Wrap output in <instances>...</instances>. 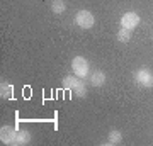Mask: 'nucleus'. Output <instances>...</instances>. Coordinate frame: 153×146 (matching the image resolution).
<instances>
[{
  "instance_id": "obj_1",
  "label": "nucleus",
  "mask_w": 153,
  "mask_h": 146,
  "mask_svg": "<svg viewBox=\"0 0 153 146\" xmlns=\"http://www.w3.org/2000/svg\"><path fill=\"white\" fill-rule=\"evenodd\" d=\"M71 68L78 78H85L88 75V61L83 56H75L71 61Z\"/></svg>"
},
{
  "instance_id": "obj_2",
  "label": "nucleus",
  "mask_w": 153,
  "mask_h": 146,
  "mask_svg": "<svg viewBox=\"0 0 153 146\" xmlns=\"http://www.w3.org/2000/svg\"><path fill=\"white\" fill-rule=\"evenodd\" d=\"M75 22L76 26L82 27V29H90L95 21H94V16L88 10H78L75 16Z\"/></svg>"
},
{
  "instance_id": "obj_3",
  "label": "nucleus",
  "mask_w": 153,
  "mask_h": 146,
  "mask_svg": "<svg viewBox=\"0 0 153 146\" xmlns=\"http://www.w3.org/2000/svg\"><path fill=\"white\" fill-rule=\"evenodd\" d=\"M134 80L141 87H148L150 88V87H153V73L148 68H141L140 71L134 73Z\"/></svg>"
},
{
  "instance_id": "obj_4",
  "label": "nucleus",
  "mask_w": 153,
  "mask_h": 146,
  "mask_svg": "<svg viewBox=\"0 0 153 146\" xmlns=\"http://www.w3.org/2000/svg\"><path fill=\"white\" fill-rule=\"evenodd\" d=\"M138 24H140V17L134 12H126L124 16L121 17V27H126V29H131L133 31Z\"/></svg>"
},
{
  "instance_id": "obj_5",
  "label": "nucleus",
  "mask_w": 153,
  "mask_h": 146,
  "mask_svg": "<svg viewBox=\"0 0 153 146\" xmlns=\"http://www.w3.org/2000/svg\"><path fill=\"white\" fill-rule=\"evenodd\" d=\"M16 129L10 127V126H2V129H0V139L2 143H5V145H14V141H16Z\"/></svg>"
},
{
  "instance_id": "obj_6",
  "label": "nucleus",
  "mask_w": 153,
  "mask_h": 146,
  "mask_svg": "<svg viewBox=\"0 0 153 146\" xmlns=\"http://www.w3.org/2000/svg\"><path fill=\"white\" fill-rule=\"evenodd\" d=\"M29 141H31V133H29V131H26V129L17 131V136H16V141H14V145L22 146V145H27Z\"/></svg>"
},
{
  "instance_id": "obj_7",
  "label": "nucleus",
  "mask_w": 153,
  "mask_h": 146,
  "mask_svg": "<svg viewBox=\"0 0 153 146\" xmlns=\"http://www.w3.org/2000/svg\"><path fill=\"white\" fill-rule=\"evenodd\" d=\"M90 83H92L94 87H102L105 83V75L104 71H94L92 75H90Z\"/></svg>"
},
{
  "instance_id": "obj_8",
  "label": "nucleus",
  "mask_w": 153,
  "mask_h": 146,
  "mask_svg": "<svg viewBox=\"0 0 153 146\" xmlns=\"http://www.w3.org/2000/svg\"><path fill=\"white\" fill-rule=\"evenodd\" d=\"M0 95L4 99H14V87L2 82V85H0Z\"/></svg>"
},
{
  "instance_id": "obj_9",
  "label": "nucleus",
  "mask_w": 153,
  "mask_h": 146,
  "mask_svg": "<svg viewBox=\"0 0 153 146\" xmlns=\"http://www.w3.org/2000/svg\"><path fill=\"white\" fill-rule=\"evenodd\" d=\"M78 83H80V78H76V76H70V75H68V76L63 78V87L68 88V90H73Z\"/></svg>"
},
{
  "instance_id": "obj_10",
  "label": "nucleus",
  "mask_w": 153,
  "mask_h": 146,
  "mask_svg": "<svg viewBox=\"0 0 153 146\" xmlns=\"http://www.w3.org/2000/svg\"><path fill=\"white\" fill-rule=\"evenodd\" d=\"M131 39V29H126V27H121L117 31V41L121 43H128Z\"/></svg>"
},
{
  "instance_id": "obj_11",
  "label": "nucleus",
  "mask_w": 153,
  "mask_h": 146,
  "mask_svg": "<svg viewBox=\"0 0 153 146\" xmlns=\"http://www.w3.org/2000/svg\"><path fill=\"white\" fill-rule=\"evenodd\" d=\"M121 141H123V136H121L119 131H111L109 133V139L105 145H119Z\"/></svg>"
},
{
  "instance_id": "obj_12",
  "label": "nucleus",
  "mask_w": 153,
  "mask_h": 146,
  "mask_svg": "<svg viewBox=\"0 0 153 146\" xmlns=\"http://www.w3.org/2000/svg\"><path fill=\"white\" fill-rule=\"evenodd\" d=\"M51 10L55 12V14H63V12H65V4H63V0H53Z\"/></svg>"
},
{
  "instance_id": "obj_13",
  "label": "nucleus",
  "mask_w": 153,
  "mask_h": 146,
  "mask_svg": "<svg viewBox=\"0 0 153 146\" xmlns=\"http://www.w3.org/2000/svg\"><path fill=\"white\" fill-rule=\"evenodd\" d=\"M73 92H75V95H78V97H85V95H87V87H85V82L80 80V83L73 88Z\"/></svg>"
}]
</instances>
